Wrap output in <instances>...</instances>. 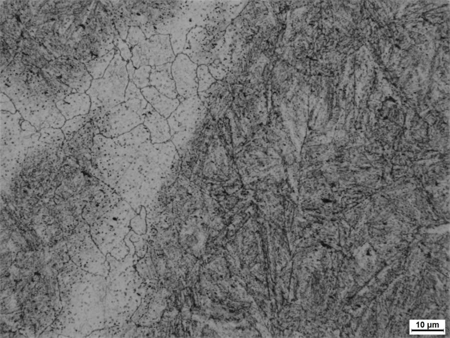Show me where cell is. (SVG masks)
I'll return each mask as SVG.
<instances>
[{
	"mask_svg": "<svg viewBox=\"0 0 450 338\" xmlns=\"http://www.w3.org/2000/svg\"><path fill=\"white\" fill-rule=\"evenodd\" d=\"M172 63L152 67L150 85L166 97L176 99L178 94L172 74Z\"/></svg>",
	"mask_w": 450,
	"mask_h": 338,
	"instance_id": "obj_8",
	"label": "cell"
},
{
	"mask_svg": "<svg viewBox=\"0 0 450 338\" xmlns=\"http://www.w3.org/2000/svg\"><path fill=\"white\" fill-rule=\"evenodd\" d=\"M103 77L93 79L86 92L90 97L91 107L88 115L97 121L108 110L124 101L125 93L130 81L126 71L127 62L121 57L118 48Z\"/></svg>",
	"mask_w": 450,
	"mask_h": 338,
	"instance_id": "obj_1",
	"label": "cell"
},
{
	"mask_svg": "<svg viewBox=\"0 0 450 338\" xmlns=\"http://www.w3.org/2000/svg\"><path fill=\"white\" fill-rule=\"evenodd\" d=\"M90 120L88 114H87L78 116L66 120L61 128L65 139L70 140L75 133Z\"/></svg>",
	"mask_w": 450,
	"mask_h": 338,
	"instance_id": "obj_12",
	"label": "cell"
},
{
	"mask_svg": "<svg viewBox=\"0 0 450 338\" xmlns=\"http://www.w3.org/2000/svg\"><path fill=\"white\" fill-rule=\"evenodd\" d=\"M202 108L197 95L182 101L167 119L171 136L180 132L191 133L200 121Z\"/></svg>",
	"mask_w": 450,
	"mask_h": 338,
	"instance_id": "obj_4",
	"label": "cell"
},
{
	"mask_svg": "<svg viewBox=\"0 0 450 338\" xmlns=\"http://www.w3.org/2000/svg\"><path fill=\"white\" fill-rule=\"evenodd\" d=\"M126 71L128 74L129 80H130L132 78V76L134 74V73L136 70V68L134 67L132 62L131 60H130L128 62L126 65Z\"/></svg>",
	"mask_w": 450,
	"mask_h": 338,
	"instance_id": "obj_17",
	"label": "cell"
},
{
	"mask_svg": "<svg viewBox=\"0 0 450 338\" xmlns=\"http://www.w3.org/2000/svg\"><path fill=\"white\" fill-rule=\"evenodd\" d=\"M124 102L136 112L145 116L148 103L142 95L140 89L130 80L126 90Z\"/></svg>",
	"mask_w": 450,
	"mask_h": 338,
	"instance_id": "obj_10",
	"label": "cell"
},
{
	"mask_svg": "<svg viewBox=\"0 0 450 338\" xmlns=\"http://www.w3.org/2000/svg\"><path fill=\"white\" fill-rule=\"evenodd\" d=\"M152 67L142 66L136 69L131 81L138 89H142L150 85V76Z\"/></svg>",
	"mask_w": 450,
	"mask_h": 338,
	"instance_id": "obj_14",
	"label": "cell"
},
{
	"mask_svg": "<svg viewBox=\"0 0 450 338\" xmlns=\"http://www.w3.org/2000/svg\"><path fill=\"white\" fill-rule=\"evenodd\" d=\"M56 107L66 120L74 117L88 114L91 101L86 93H76L66 96L56 103Z\"/></svg>",
	"mask_w": 450,
	"mask_h": 338,
	"instance_id": "obj_7",
	"label": "cell"
},
{
	"mask_svg": "<svg viewBox=\"0 0 450 338\" xmlns=\"http://www.w3.org/2000/svg\"><path fill=\"white\" fill-rule=\"evenodd\" d=\"M146 101L160 114L168 119L176 109L180 102L171 99L160 93L154 87L149 86L140 89Z\"/></svg>",
	"mask_w": 450,
	"mask_h": 338,
	"instance_id": "obj_9",
	"label": "cell"
},
{
	"mask_svg": "<svg viewBox=\"0 0 450 338\" xmlns=\"http://www.w3.org/2000/svg\"><path fill=\"white\" fill-rule=\"evenodd\" d=\"M146 39L144 34L140 27L136 26H130L128 28L125 42L131 50L135 46Z\"/></svg>",
	"mask_w": 450,
	"mask_h": 338,
	"instance_id": "obj_15",
	"label": "cell"
},
{
	"mask_svg": "<svg viewBox=\"0 0 450 338\" xmlns=\"http://www.w3.org/2000/svg\"><path fill=\"white\" fill-rule=\"evenodd\" d=\"M144 117L129 108L124 102L108 110L94 122L100 134L107 138H114L143 124Z\"/></svg>",
	"mask_w": 450,
	"mask_h": 338,
	"instance_id": "obj_2",
	"label": "cell"
},
{
	"mask_svg": "<svg viewBox=\"0 0 450 338\" xmlns=\"http://www.w3.org/2000/svg\"><path fill=\"white\" fill-rule=\"evenodd\" d=\"M131 52L130 60L136 69L142 66H149L146 39L133 47Z\"/></svg>",
	"mask_w": 450,
	"mask_h": 338,
	"instance_id": "obj_13",
	"label": "cell"
},
{
	"mask_svg": "<svg viewBox=\"0 0 450 338\" xmlns=\"http://www.w3.org/2000/svg\"><path fill=\"white\" fill-rule=\"evenodd\" d=\"M116 44L122 59L127 62L130 60L132 57L131 50L125 41L118 37Z\"/></svg>",
	"mask_w": 450,
	"mask_h": 338,
	"instance_id": "obj_16",
	"label": "cell"
},
{
	"mask_svg": "<svg viewBox=\"0 0 450 338\" xmlns=\"http://www.w3.org/2000/svg\"><path fill=\"white\" fill-rule=\"evenodd\" d=\"M115 52V49H113L106 54L94 58L85 64L87 70L93 79H100L103 77L114 56Z\"/></svg>",
	"mask_w": 450,
	"mask_h": 338,
	"instance_id": "obj_11",
	"label": "cell"
},
{
	"mask_svg": "<svg viewBox=\"0 0 450 338\" xmlns=\"http://www.w3.org/2000/svg\"><path fill=\"white\" fill-rule=\"evenodd\" d=\"M149 66H158L172 63L176 55L172 46L170 36L156 34L146 39Z\"/></svg>",
	"mask_w": 450,
	"mask_h": 338,
	"instance_id": "obj_5",
	"label": "cell"
},
{
	"mask_svg": "<svg viewBox=\"0 0 450 338\" xmlns=\"http://www.w3.org/2000/svg\"><path fill=\"white\" fill-rule=\"evenodd\" d=\"M143 124L150 133L152 144L164 143L172 138L167 119L156 112L149 103Z\"/></svg>",
	"mask_w": 450,
	"mask_h": 338,
	"instance_id": "obj_6",
	"label": "cell"
},
{
	"mask_svg": "<svg viewBox=\"0 0 450 338\" xmlns=\"http://www.w3.org/2000/svg\"><path fill=\"white\" fill-rule=\"evenodd\" d=\"M197 65L184 54H178L172 63L171 71L175 82L178 99L181 102L197 95Z\"/></svg>",
	"mask_w": 450,
	"mask_h": 338,
	"instance_id": "obj_3",
	"label": "cell"
}]
</instances>
